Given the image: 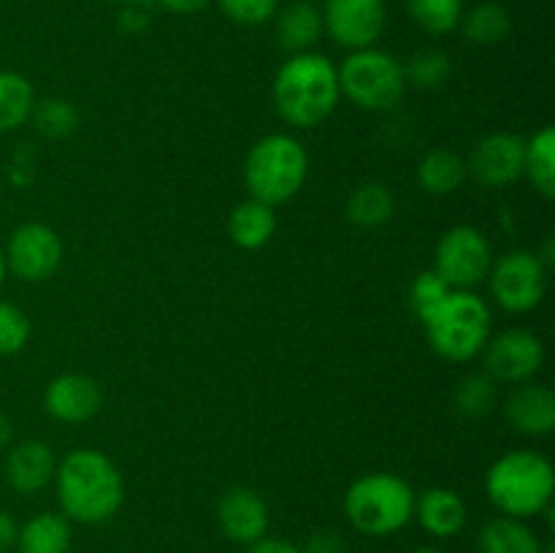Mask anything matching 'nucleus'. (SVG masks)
<instances>
[{"label":"nucleus","mask_w":555,"mask_h":553,"mask_svg":"<svg viewBox=\"0 0 555 553\" xmlns=\"http://www.w3.org/2000/svg\"><path fill=\"white\" fill-rule=\"evenodd\" d=\"M54 480L63 515L76 524H106L125 502V483L117 464L95 448H76L65 453Z\"/></svg>","instance_id":"obj_1"},{"label":"nucleus","mask_w":555,"mask_h":553,"mask_svg":"<svg viewBox=\"0 0 555 553\" xmlns=\"http://www.w3.org/2000/svg\"><path fill=\"white\" fill-rule=\"evenodd\" d=\"M274 108L291 128L309 130L323 125L339 103L336 65L320 52L291 54L271 85Z\"/></svg>","instance_id":"obj_2"},{"label":"nucleus","mask_w":555,"mask_h":553,"mask_svg":"<svg viewBox=\"0 0 555 553\" xmlns=\"http://www.w3.org/2000/svg\"><path fill=\"white\" fill-rule=\"evenodd\" d=\"M555 472L547 455L537 450H507L486 475V493L493 507L507 518H534L551 510Z\"/></svg>","instance_id":"obj_3"},{"label":"nucleus","mask_w":555,"mask_h":553,"mask_svg":"<svg viewBox=\"0 0 555 553\" xmlns=\"http://www.w3.org/2000/svg\"><path fill=\"white\" fill-rule=\"evenodd\" d=\"M426 339L439 358L466 363L491 339V307L475 291H450L434 312L421 320Z\"/></svg>","instance_id":"obj_4"},{"label":"nucleus","mask_w":555,"mask_h":553,"mask_svg":"<svg viewBox=\"0 0 555 553\" xmlns=\"http://www.w3.org/2000/svg\"><path fill=\"white\" fill-rule=\"evenodd\" d=\"M309 173V155L293 133H269L249 146L244 157V184L249 198L269 206L287 204L301 193Z\"/></svg>","instance_id":"obj_5"},{"label":"nucleus","mask_w":555,"mask_h":553,"mask_svg":"<svg viewBox=\"0 0 555 553\" xmlns=\"http://www.w3.org/2000/svg\"><path fill=\"white\" fill-rule=\"evenodd\" d=\"M415 513V491L393 472H369L350 483L345 515L366 537H388L404 529Z\"/></svg>","instance_id":"obj_6"},{"label":"nucleus","mask_w":555,"mask_h":553,"mask_svg":"<svg viewBox=\"0 0 555 553\" xmlns=\"http://www.w3.org/2000/svg\"><path fill=\"white\" fill-rule=\"evenodd\" d=\"M336 74L341 95L366 112H390L404 98V65L383 49H356L347 54Z\"/></svg>","instance_id":"obj_7"},{"label":"nucleus","mask_w":555,"mask_h":553,"mask_svg":"<svg viewBox=\"0 0 555 553\" xmlns=\"http://www.w3.org/2000/svg\"><path fill=\"white\" fill-rule=\"evenodd\" d=\"M486 280L491 282L493 301L513 314L540 307L547 291V269L531 249H509L493 258Z\"/></svg>","instance_id":"obj_8"},{"label":"nucleus","mask_w":555,"mask_h":553,"mask_svg":"<svg viewBox=\"0 0 555 553\" xmlns=\"http://www.w3.org/2000/svg\"><path fill=\"white\" fill-rule=\"evenodd\" d=\"M493 249L486 233L475 226H453L442 233L434 253V271L453 291H472L488 276Z\"/></svg>","instance_id":"obj_9"},{"label":"nucleus","mask_w":555,"mask_h":553,"mask_svg":"<svg viewBox=\"0 0 555 553\" xmlns=\"http://www.w3.org/2000/svg\"><path fill=\"white\" fill-rule=\"evenodd\" d=\"M5 269L22 282H47L63 266V239L47 222H22L3 247Z\"/></svg>","instance_id":"obj_10"},{"label":"nucleus","mask_w":555,"mask_h":553,"mask_svg":"<svg viewBox=\"0 0 555 553\" xmlns=\"http://www.w3.org/2000/svg\"><path fill=\"white\" fill-rule=\"evenodd\" d=\"M545 366V345L534 331L507 329L491 336L482 347V372L493 383H529Z\"/></svg>","instance_id":"obj_11"},{"label":"nucleus","mask_w":555,"mask_h":553,"mask_svg":"<svg viewBox=\"0 0 555 553\" xmlns=\"http://www.w3.org/2000/svg\"><path fill=\"white\" fill-rule=\"evenodd\" d=\"M323 33L341 49H366L377 43L385 30V0H325Z\"/></svg>","instance_id":"obj_12"},{"label":"nucleus","mask_w":555,"mask_h":553,"mask_svg":"<svg viewBox=\"0 0 555 553\" xmlns=\"http://www.w3.org/2000/svg\"><path fill=\"white\" fill-rule=\"evenodd\" d=\"M524 157L526 139L518 133H488L472 150L466 173H472L482 188H507L524 177Z\"/></svg>","instance_id":"obj_13"},{"label":"nucleus","mask_w":555,"mask_h":553,"mask_svg":"<svg viewBox=\"0 0 555 553\" xmlns=\"http://www.w3.org/2000/svg\"><path fill=\"white\" fill-rule=\"evenodd\" d=\"M43 407L60 423H85L101 412L103 390L90 374L65 372L49 380Z\"/></svg>","instance_id":"obj_14"},{"label":"nucleus","mask_w":555,"mask_h":553,"mask_svg":"<svg viewBox=\"0 0 555 553\" xmlns=\"http://www.w3.org/2000/svg\"><path fill=\"white\" fill-rule=\"evenodd\" d=\"M217 524L231 542L253 545L269 531V504L247 486L228 488L217 504Z\"/></svg>","instance_id":"obj_15"},{"label":"nucleus","mask_w":555,"mask_h":553,"mask_svg":"<svg viewBox=\"0 0 555 553\" xmlns=\"http://www.w3.org/2000/svg\"><path fill=\"white\" fill-rule=\"evenodd\" d=\"M54 472H57V459L43 439H22L5 448V483L22 497L43 491L54 480Z\"/></svg>","instance_id":"obj_16"},{"label":"nucleus","mask_w":555,"mask_h":553,"mask_svg":"<svg viewBox=\"0 0 555 553\" xmlns=\"http://www.w3.org/2000/svg\"><path fill=\"white\" fill-rule=\"evenodd\" d=\"M502 410L509 426L526 437H547L555 428V394L534 380L513 385L504 396Z\"/></svg>","instance_id":"obj_17"},{"label":"nucleus","mask_w":555,"mask_h":553,"mask_svg":"<svg viewBox=\"0 0 555 553\" xmlns=\"http://www.w3.org/2000/svg\"><path fill=\"white\" fill-rule=\"evenodd\" d=\"M412 518H417V524L428 535L437 537V540H450V537L464 531L469 510H466L461 493H455L453 488L434 486L426 488L423 493H415V513H412Z\"/></svg>","instance_id":"obj_18"},{"label":"nucleus","mask_w":555,"mask_h":553,"mask_svg":"<svg viewBox=\"0 0 555 553\" xmlns=\"http://www.w3.org/2000/svg\"><path fill=\"white\" fill-rule=\"evenodd\" d=\"M274 20L276 41L291 54L312 52V47L323 36V14L309 0H293V3L282 5L274 14Z\"/></svg>","instance_id":"obj_19"},{"label":"nucleus","mask_w":555,"mask_h":553,"mask_svg":"<svg viewBox=\"0 0 555 553\" xmlns=\"http://www.w3.org/2000/svg\"><path fill=\"white\" fill-rule=\"evenodd\" d=\"M276 231L274 206L258 198H247L233 206L228 217V236L238 249H260L271 242Z\"/></svg>","instance_id":"obj_20"},{"label":"nucleus","mask_w":555,"mask_h":553,"mask_svg":"<svg viewBox=\"0 0 555 553\" xmlns=\"http://www.w3.org/2000/svg\"><path fill=\"white\" fill-rule=\"evenodd\" d=\"M477 551L480 553H545V545L526 520L499 518L488 520L477 535Z\"/></svg>","instance_id":"obj_21"},{"label":"nucleus","mask_w":555,"mask_h":553,"mask_svg":"<svg viewBox=\"0 0 555 553\" xmlns=\"http://www.w3.org/2000/svg\"><path fill=\"white\" fill-rule=\"evenodd\" d=\"M70 542H74V531L63 513H38L16 531L20 553H68Z\"/></svg>","instance_id":"obj_22"},{"label":"nucleus","mask_w":555,"mask_h":553,"mask_svg":"<svg viewBox=\"0 0 555 553\" xmlns=\"http://www.w3.org/2000/svg\"><path fill=\"white\" fill-rule=\"evenodd\" d=\"M466 160L448 146H434L417 163V184L428 195H450L466 182Z\"/></svg>","instance_id":"obj_23"},{"label":"nucleus","mask_w":555,"mask_h":553,"mask_svg":"<svg viewBox=\"0 0 555 553\" xmlns=\"http://www.w3.org/2000/svg\"><path fill=\"white\" fill-rule=\"evenodd\" d=\"M396 211V198L388 184L383 182H363L347 198V220L363 231L388 226Z\"/></svg>","instance_id":"obj_24"},{"label":"nucleus","mask_w":555,"mask_h":553,"mask_svg":"<svg viewBox=\"0 0 555 553\" xmlns=\"http://www.w3.org/2000/svg\"><path fill=\"white\" fill-rule=\"evenodd\" d=\"M33 106H36V90L30 79L20 70H0V133H11L30 123Z\"/></svg>","instance_id":"obj_25"},{"label":"nucleus","mask_w":555,"mask_h":553,"mask_svg":"<svg viewBox=\"0 0 555 553\" xmlns=\"http://www.w3.org/2000/svg\"><path fill=\"white\" fill-rule=\"evenodd\" d=\"M524 177H529L542 198H555V130L551 125L540 128L526 141Z\"/></svg>","instance_id":"obj_26"},{"label":"nucleus","mask_w":555,"mask_h":553,"mask_svg":"<svg viewBox=\"0 0 555 553\" xmlns=\"http://www.w3.org/2000/svg\"><path fill=\"white\" fill-rule=\"evenodd\" d=\"M461 30H464L466 41L477 43V47H493L502 43L513 30V20L509 11L499 3H477L475 9L464 11L461 16Z\"/></svg>","instance_id":"obj_27"},{"label":"nucleus","mask_w":555,"mask_h":553,"mask_svg":"<svg viewBox=\"0 0 555 553\" xmlns=\"http://www.w3.org/2000/svg\"><path fill=\"white\" fill-rule=\"evenodd\" d=\"M406 11L428 36H448L461 25L464 0H406Z\"/></svg>","instance_id":"obj_28"},{"label":"nucleus","mask_w":555,"mask_h":553,"mask_svg":"<svg viewBox=\"0 0 555 553\" xmlns=\"http://www.w3.org/2000/svg\"><path fill=\"white\" fill-rule=\"evenodd\" d=\"M455 410L464 417H486L496 407L499 388L486 372L466 374L455 385Z\"/></svg>","instance_id":"obj_29"},{"label":"nucleus","mask_w":555,"mask_h":553,"mask_svg":"<svg viewBox=\"0 0 555 553\" xmlns=\"http://www.w3.org/2000/svg\"><path fill=\"white\" fill-rule=\"evenodd\" d=\"M30 119L38 128V133L47 136V139H65V136H70L79 128V112L65 98H43V101H36Z\"/></svg>","instance_id":"obj_30"},{"label":"nucleus","mask_w":555,"mask_h":553,"mask_svg":"<svg viewBox=\"0 0 555 553\" xmlns=\"http://www.w3.org/2000/svg\"><path fill=\"white\" fill-rule=\"evenodd\" d=\"M450 74H453L450 57L444 52H437V49L417 52L404 68L406 81H412L421 90H437V87H442L450 79Z\"/></svg>","instance_id":"obj_31"},{"label":"nucleus","mask_w":555,"mask_h":553,"mask_svg":"<svg viewBox=\"0 0 555 553\" xmlns=\"http://www.w3.org/2000/svg\"><path fill=\"white\" fill-rule=\"evenodd\" d=\"M30 342V318L16 304L0 298V356H14Z\"/></svg>","instance_id":"obj_32"},{"label":"nucleus","mask_w":555,"mask_h":553,"mask_svg":"<svg viewBox=\"0 0 555 553\" xmlns=\"http://www.w3.org/2000/svg\"><path fill=\"white\" fill-rule=\"evenodd\" d=\"M450 291H453V287H450L434 269L421 271L410 287V304L412 312L417 314V320H423L428 312H434V309L444 301V296H448Z\"/></svg>","instance_id":"obj_33"},{"label":"nucleus","mask_w":555,"mask_h":553,"mask_svg":"<svg viewBox=\"0 0 555 553\" xmlns=\"http://www.w3.org/2000/svg\"><path fill=\"white\" fill-rule=\"evenodd\" d=\"M222 14L244 27H258L274 20L280 11V0H217Z\"/></svg>","instance_id":"obj_34"},{"label":"nucleus","mask_w":555,"mask_h":553,"mask_svg":"<svg viewBox=\"0 0 555 553\" xmlns=\"http://www.w3.org/2000/svg\"><path fill=\"white\" fill-rule=\"evenodd\" d=\"M304 553H345V540H341L339 531L323 529L318 535L309 537L307 545L301 548Z\"/></svg>","instance_id":"obj_35"},{"label":"nucleus","mask_w":555,"mask_h":553,"mask_svg":"<svg viewBox=\"0 0 555 553\" xmlns=\"http://www.w3.org/2000/svg\"><path fill=\"white\" fill-rule=\"evenodd\" d=\"M247 553H304L301 548L293 542L280 540V537H260L258 542L247 545Z\"/></svg>","instance_id":"obj_36"},{"label":"nucleus","mask_w":555,"mask_h":553,"mask_svg":"<svg viewBox=\"0 0 555 553\" xmlns=\"http://www.w3.org/2000/svg\"><path fill=\"white\" fill-rule=\"evenodd\" d=\"M168 14H177V16H188V14H198L204 11L211 0H157Z\"/></svg>","instance_id":"obj_37"},{"label":"nucleus","mask_w":555,"mask_h":553,"mask_svg":"<svg viewBox=\"0 0 555 553\" xmlns=\"http://www.w3.org/2000/svg\"><path fill=\"white\" fill-rule=\"evenodd\" d=\"M16 531L20 526H16L14 515L0 510V553H9L16 545Z\"/></svg>","instance_id":"obj_38"},{"label":"nucleus","mask_w":555,"mask_h":553,"mask_svg":"<svg viewBox=\"0 0 555 553\" xmlns=\"http://www.w3.org/2000/svg\"><path fill=\"white\" fill-rule=\"evenodd\" d=\"M11 445V421L0 412V450H5Z\"/></svg>","instance_id":"obj_39"},{"label":"nucleus","mask_w":555,"mask_h":553,"mask_svg":"<svg viewBox=\"0 0 555 553\" xmlns=\"http://www.w3.org/2000/svg\"><path fill=\"white\" fill-rule=\"evenodd\" d=\"M5 274H9V269H5V258H3V244H0V287H3V282H5Z\"/></svg>","instance_id":"obj_40"},{"label":"nucleus","mask_w":555,"mask_h":553,"mask_svg":"<svg viewBox=\"0 0 555 553\" xmlns=\"http://www.w3.org/2000/svg\"><path fill=\"white\" fill-rule=\"evenodd\" d=\"M108 3H122V5H144L150 0H108Z\"/></svg>","instance_id":"obj_41"},{"label":"nucleus","mask_w":555,"mask_h":553,"mask_svg":"<svg viewBox=\"0 0 555 553\" xmlns=\"http://www.w3.org/2000/svg\"><path fill=\"white\" fill-rule=\"evenodd\" d=\"M412 553H444V551H439V548H417V551Z\"/></svg>","instance_id":"obj_42"}]
</instances>
